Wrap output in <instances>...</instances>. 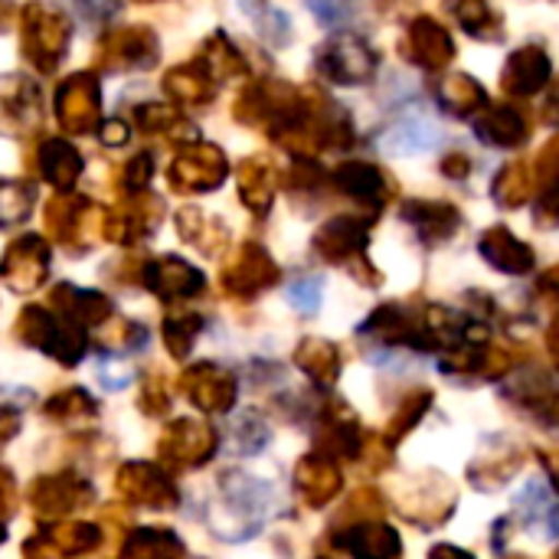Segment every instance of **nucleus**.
Wrapping results in <instances>:
<instances>
[{
  "label": "nucleus",
  "instance_id": "7",
  "mask_svg": "<svg viewBox=\"0 0 559 559\" xmlns=\"http://www.w3.org/2000/svg\"><path fill=\"white\" fill-rule=\"evenodd\" d=\"M550 79V59L540 49H518L504 66V88L514 95H534Z\"/></svg>",
  "mask_w": 559,
  "mask_h": 559
},
{
  "label": "nucleus",
  "instance_id": "3",
  "mask_svg": "<svg viewBox=\"0 0 559 559\" xmlns=\"http://www.w3.org/2000/svg\"><path fill=\"white\" fill-rule=\"evenodd\" d=\"M56 115L66 131L85 134L102 121V92L92 75H72L56 92Z\"/></svg>",
  "mask_w": 559,
  "mask_h": 559
},
{
  "label": "nucleus",
  "instance_id": "23",
  "mask_svg": "<svg viewBox=\"0 0 559 559\" xmlns=\"http://www.w3.org/2000/svg\"><path fill=\"white\" fill-rule=\"evenodd\" d=\"M3 16H7V7L0 3V23H3Z\"/></svg>",
  "mask_w": 559,
  "mask_h": 559
},
{
  "label": "nucleus",
  "instance_id": "4",
  "mask_svg": "<svg viewBox=\"0 0 559 559\" xmlns=\"http://www.w3.org/2000/svg\"><path fill=\"white\" fill-rule=\"evenodd\" d=\"M226 157L210 147V144H193L187 151H180V157L170 167V183L174 190L183 193H203V190H216L226 180Z\"/></svg>",
  "mask_w": 559,
  "mask_h": 559
},
{
  "label": "nucleus",
  "instance_id": "12",
  "mask_svg": "<svg viewBox=\"0 0 559 559\" xmlns=\"http://www.w3.org/2000/svg\"><path fill=\"white\" fill-rule=\"evenodd\" d=\"M239 10L252 20L255 33L269 43V46H285L292 39V20L285 10L272 7L269 0H239Z\"/></svg>",
  "mask_w": 559,
  "mask_h": 559
},
{
  "label": "nucleus",
  "instance_id": "15",
  "mask_svg": "<svg viewBox=\"0 0 559 559\" xmlns=\"http://www.w3.org/2000/svg\"><path fill=\"white\" fill-rule=\"evenodd\" d=\"M498 269H511V272H521L531 265V249L524 242H518L508 229H491L481 246H478Z\"/></svg>",
  "mask_w": 559,
  "mask_h": 559
},
{
  "label": "nucleus",
  "instance_id": "2",
  "mask_svg": "<svg viewBox=\"0 0 559 559\" xmlns=\"http://www.w3.org/2000/svg\"><path fill=\"white\" fill-rule=\"evenodd\" d=\"M380 59L377 52L360 39V36H334L328 46L318 52V69L324 79L341 82V85H364L373 79Z\"/></svg>",
  "mask_w": 559,
  "mask_h": 559
},
{
  "label": "nucleus",
  "instance_id": "19",
  "mask_svg": "<svg viewBox=\"0 0 559 559\" xmlns=\"http://www.w3.org/2000/svg\"><path fill=\"white\" fill-rule=\"evenodd\" d=\"M308 10L328 26V29H341L354 20V3L350 0H308Z\"/></svg>",
  "mask_w": 559,
  "mask_h": 559
},
{
  "label": "nucleus",
  "instance_id": "14",
  "mask_svg": "<svg viewBox=\"0 0 559 559\" xmlns=\"http://www.w3.org/2000/svg\"><path fill=\"white\" fill-rule=\"evenodd\" d=\"M403 216H406V223H413L426 239H429V233H432V236H445V233H452V226H459V213H455L449 203L409 200V203L403 206Z\"/></svg>",
  "mask_w": 559,
  "mask_h": 559
},
{
  "label": "nucleus",
  "instance_id": "16",
  "mask_svg": "<svg viewBox=\"0 0 559 559\" xmlns=\"http://www.w3.org/2000/svg\"><path fill=\"white\" fill-rule=\"evenodd\" d=\"M439 102L459 115H468L475 108H485V92L475 85L472 75H452L445 79V85L439 88Z\"/></svg>",
  "mask_w": 559,
  "mask_h": 559
},
{
  "label": "nucleus",
  "instance_id": "5",
  "mask_svg": "<svg viewBox=\"0 0 559 559\" xmlns=\"http://www.w3.org/2000/svg\"><path fill=\"white\" fill-rule=\"evenodd\" d=\"M98 62L105 69H147L157 62V36L144 26L111 29L98 49Z\"/></svg>",
  "mask_w": 559,
  "mask_h": 559
},
{
  "label": "nucleus",
  "instance_id": "1",
  "mask_svg": "<svg viewBox=\"0 0 559 559\" xmlns=\"http://www.w3.org/2000/svg\"><path fill=\"white\" fill-rule=\"evenodd\" d=\"M69 36H72L69 20L56 7H49V3H26L20 43H23L26 59L39 72H52L66 59Z\"/></svg>",
  "mask_w": 559,
  "mask_h": 559
},
{
  "label": "nucleus",
  "instance_id": "22",
  "mask_svg": "<svg viewBox=\"0 0 559 559\" xmlns=\"http://www.w3.org/2000/svg\"><path fill=\"white\" fill-rule=\"evenodd\" d=\"M105 131H128L124 124H105ZM108 144H121V141H128V134H102Z\"/></svg>",
  "mask_w": 559,
  "mask_h": 559
},
{
  "label": "nucleus",
  "instance_id": "13",
  "mask_svg": "<svg viewBox=\"0 0 559 559\" xmlns=\"http://www.w3.org/2000/svg\"><path fill=\"white\" fill-rule=\"evenodd\" d=\"M213 82H216L213 72L197 59V62H190L183 69H174L167 75V92L183 105H200V102H206L213 95Z\"/></svg>",
  "mask_w": 559,
  "mask_h": 559
},
{
  "label": "nucleus",
  "instance_id": "21",
  "mask_svg": "<svg viewBox=\"0 0 559 559\" xmlns=\"http://www.w3.org/2000/svg\"><path fill=\"white\" fill-rule=\"evenodd\" d=\"M72 7L85 23H105L111 13H118V0H72Z\"/></svg>",
  "mask_w": 559,
  "mask_h": 559
},
{
  "label": "nucleus",
  "instance_id": "11",
  "mask_svg": "<svg viewBox=\"0 0 559 559\" xmlns=\"http://www.w3.org/2000/svg\"><path fill=\"white\" fill-rule=\"evenodd\" d=\"M39 170H43V177L56 190H69L79 180V174H82V157H79V151L69 141L52 138L39 151Z\"/></svg>",
  "mask_w": 559,
  "mask_h": 559
},
{
  "label": "nucleus",
  "instance_id": "9",
  "mask_svg": "<svg viewBox=\"0 0 559 559\" xmlns=\"http://www.w3.org/2000/svg\"><path fill=\"white\" fill-rule=\"evenodd\" d=\"M475 134H478V141H485L491 147H518L527 138V128L514 108L501 105V108L481 111V118L475 121Z\"/></svg>",
  "mask_w": 559,
  "mask_h": 559
},
{
  "label": "nucleus",
  "instance_id": "18",
  "mask_svg": "<svg viewBox=\"0 0 559 559\" xmlns=\"http://www.w3.org/2000/svg\"><path fill=\"white\" fill-rule=\"evenodd\" d=\"M29 203H33V187L3 180L0 183V226L20 223L29 213Z\"/></svg>",
  "mask_w": 559,
  "mask_h": 559
},
{
  "label": "nucleus",
  "instance_id": "17",
  "mask_svg": "<svg viewBox=\"0 0 559 559\" xmlns=\"http://www.w3.org/2000/svg\"><path fill=\"white\" fill-rule=\"evenodd\" d=\"M239 180H242V183H239L242 200H246L255 213H265V206L272 203V193H275L269 167L259 164V160H252V164L242 167V177H239Z\"/></svg>",
  "mask_w": 559,
  "mask_h": 559
},
{
  "label": "nucleus",
  "instance_id": "6",
  "mask_svg": "<svg viewBox=\"0 0 559 559\" xmlns=\"http://www.w3.org/2000/svg\"><path fill=\"white\" fill-rule=\"evenodd\" d=\"M442 141V128L426 118V115H400L396 121H390L380 131V151L393 154V157H413V154H426L436 151Z\"/></svg>",
  "mask_w": 559,
  "mask_h": 559
},
{
  "label": "nucleus",
  "instance_id": "8",
  "mask_svg": "<svg viewBox=\"0 0 559 559\" xmlns=\"http://www.w3.org/2000/svg\"><path fill=\"white\" fill-rule=\"evenodd\" d=\"M409 56L426 69H439L452 59V36L436 20H416L409 26Z\"/></svg>",
  "mask_w": 559,
  "mask_h": 559
},
{
  "label": "nucleus",
  "instance_id": "20",
  "mask_svg": "<svg viewBox=\"0 0 559 559\" xmlns=\"http://www.w3.org/2000/svg\"><path fill=\"white\" fill-rule=\"evenodd\" d=\"M288 298H292L295 308L314 311L318 301H321V282H318V278H301V282H295V285L288 288Z\"/></svg>",
  "mask_w": 559,
  "mask_h": 559
},
{
  "label": "nucleus",
  "instance_id": "10",
  "mask_svg": "<svg viewBox=\"0 0 559 559\" xmlns=\"http://www.w3.org/2000/svg\"><path fill=\"white\" fill-rule=\"evenodd\" d=\"M334 180H337V187L344 190V193H350L354 200H360V203H370V206H383L386 203V177L373 167V164H360V160H354V164H344L337 174H334Z\"/></svg>",
  "mask_w": 559,
  "mask_h": 559
}]
</instances>
